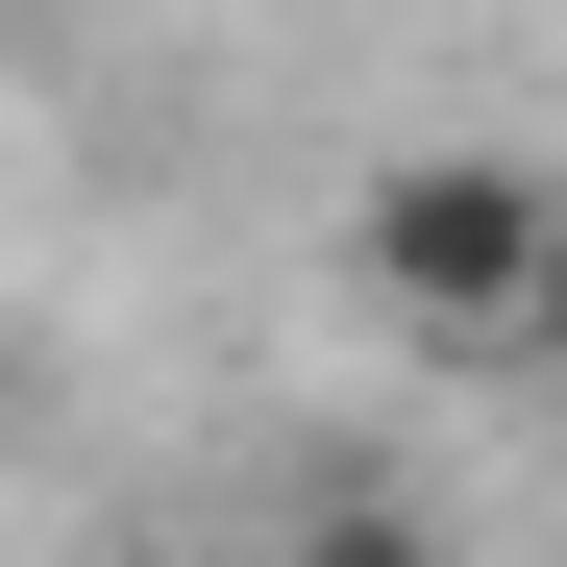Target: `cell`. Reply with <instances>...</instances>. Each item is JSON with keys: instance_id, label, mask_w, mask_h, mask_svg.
<instances>
[{"instance_id": "7a4b0ae2", "label": "cell", "mask_w": 567, "mask_h": 567, "mask_svg": "<svg viewBox=\"0 0 567 567\" xmlns=\"http://www.w3.org/2000/svg\"><path fill=\"white\" fill-rule=\"evenodd\" d=\"M247 567H468V543H444L420 494H297V518H271Z\"/></svg>"}, {"instance_id": "6da1fadb", "label": "cell", "mask_w": 567, "mask_h": 567, "mask_svg": "<svg viewBox=\"0 0 567 567\" xmlns=\"http://www.w3.org/2000/svg\"><path fill=\"white\" fill-rule=\"evenodd\" d=\"M346 271H370L395 346H494V370H518L543 271H567V198H543L518 148H395V173L346 198Z\"/></svg>"}, {"instance_id": "3957f363", "label": "cell", "mask_w": 567, "mask_h": 567, "mask_svg": "<svg viewBox=\"0 0 567 567\" xmlns=\"http://www.w3.org/2000/svg\"><path fill=\"white\" fill-rule=\"evenodd\" d=\"M518 370H543V395H567V271H543V321H518Z\"/></svg>"}]
</instances>
